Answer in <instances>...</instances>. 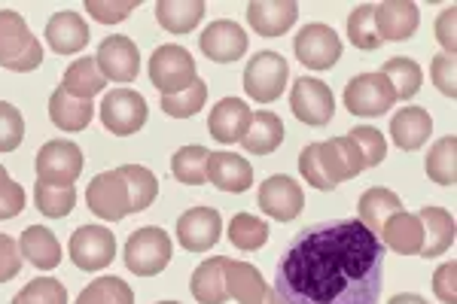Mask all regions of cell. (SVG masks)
Returning a JSON list of instances; mask_svg holds the SVG:
<instances>
[{"label":"cell","mask_w":457,"mask_h":304,"mask_svg":"<svg viewBox=\"0 0 457 304\" xmlns=\"http://www.w3.org/2000/svg\"><path fill=\"white\" fill-rule=\"evenodd\" d=\"M21 140H25V119L12 103L0 101V152L19 150Z\"/></svg>","instance_id":"45"},{"label":"cell","mask_w":457,"mask_h":304,"mask_svg":"<svg viewBox=\"0 0 457 304\" xmlns=\"http://www.w3.org/2000/svg\"><path fill=\"white\" fill-rule=\"evenodd\" d=\"M421 25V10L415 4H405V0H387V4L375 6V31L378 40H409L411 34Z\"/></svg>","instance_id":"19"},{"label":"cell","mask_w":457,"mask_h":304,"mask_svg":"<svg viewBox=\"0 0 457 304\" xmlns=\"http://www.w3.org/2000/svg\"><path fill=\"white\" fill-rule=\"evenodd\" d=\"M104 86H107V79L95 58H79V62H73L71 68L64 70V79H62L64 92H71L73 98H79V101H92Z\"/></svg>","instance_id":"32"},{"label":"cell","mask_w":457,"mask_h":304,"mask_svg":"<svg viewBox=\"0 0 457 304\" xmlns=\"http://www.w3.org/2000/svg\"><path fill=\"white\" fill-rule=\"evenodd\" d=\"M454 19H457L454 10H445L436 19V40L442 43V46H445V52L452 58H454V46H457V43H454Z\"/></svg>","instance_id":"51"},{"label":"cell","mask_w":457,"mask_h":304,"mask_svg":"<svg viewBox=\"0 0 457 304\" xmlns=\"http://www.w3.org/2000/svg\"><path fill=\"white\" fill-rule=\"evenodd\" d=\"M101 122L113 135H137L146 125V101L135 88H113L101 101Z\"/></svg>","instance_id":"7"},{"label":"cell","mask_w":457,"mask_h":304,"mask_svg":"<svg viewBox=\"0 0 457 304\" xmlns=\"http://www.w3.org/2000/svg\"><path fill=\"white\" fill-rule=\"evenodd\" d=\"M228 241L245 253H253L269 241V226L262 219L250 217V213H235L232 222H228Z\"/></svg>","instance_id":"40"},{"label":"cell","mask_w":457,"mask_h":304,"mask_svg":"<svg viewBox=\"0 0 457 304\" xmlns=\"http://www.w3.org/2000/svg\"><path fill=\"white\" fill-rule=\"evenodd\" d=\"M385 243L360 219H327L302 228L275 265L284 304H378Z\"/></svg>","instance_id":"1"},{"label":"cell","mask_w":457,"mask_h":304,"mask_svg":"<svg viewBox=\"0 0 457 304\" xmlns=\"http://www.w3.org/2000/svg\"><path fill=\"white\" fill-rule=\"evenodd\" d=\"M299 19L296 0H253L247 6V21L260 37H281Z\"/></svg>","instance_id":"18"},{"label":"cell","mask_w":457,"mask_h":304,"mask_svg":"<svg viewBox=\"0 0 457 304\" xmlns=\"http://www.w3.org/2000/svg\"><path fill=\"white\" fill-rule=\"evenodd\" d=\"M290 110L305 125H327L336 113V98L327 83H320L314 77H302L293 83Z\"/></svg>","instance_id":"11"},{"label":"cell","mask_w":457,"mask_h":304,"mask_svg":"<svg viewBox=\"0 0 457 304\" xmlns=\"http://www.w3.org/2000/svg\"><path fill=\"white\" fill-rule=\"evenodd\" d=\"M418 219H421L424 226V243H421V253L424 259H433V256H442L452 250L454 243V217L448 210H442V207H424L421 213H418Z\"/></svg>","instance_id":"26"},{"label":"cell","mask_w":457,"mask_h":304,"mask_svg":"<svg viewBox=\"0 0 457 304\" xmlns=\"http://www.w3.org/2000/svg\"><path fill=\"white\" fill-rule=\"evenodd\" d=\"M454 262H445L442 268L433 274V292L439 295L442 304H457V289H454Z\"/></svg>","instance_id":"50"},{"label":"cell","mask_w":457,"mask_h":304,"mask_svg":"<svg viewBox=\"0 0 457 304\" xmlns=\"http://www.w3.org/2000/svg\"><path fill=\"white\" fill-rule=\"evenodd\" d=\"M430 77L433 83L442 94H448V98H454L457 92V79H454V58L452 55H436L430 64Z\"/></svg>","instance_id":"48"},{"label":"cell","mask_w":457,"mask_h":304,"mask_svg":"<svg viewBox=\"0 0 457 304\" xmlns=\"http://www.w3.org/2000/svg\"><path fill=\"white\" fill-rule=\"evenodd\" d=\"M287 77H290V68L278 52H260L245 68V92L260 103L278 101L287 86Z\"/></svg>","instance_id":"8"},{"label":"cell","mask_w":457,"mask_h":304,"mask_svg":"<svg viewBox=\"0 0 457 304\" xmlns=\"http://www.w3.org/2000/svg\"><path fill=\"white\" fill-rule=\"evenodd\" d=\"M86 10L92 12L95 21H104V25H116V21L129 19L131 12L137 10L135 0H129V4H122V0H116V4H104V0H88Z\"/></svg>","instance_id":"47"},{"label":"cell","mask_w":457,"mask_h":304,"mask_svg":"<svg viewBox=\"0 0 457 304\" xmlns=\"http://www.w3.org/2000/svg\"><path fill=\"white\" fill-rule=\"evenodd\" d=\"M116 237L104 226H83L71 234V259L83 271H101L113 262Z\"/></svg>","instance_id":"12"},{"label":"cell","mask_w":457,"mask_h":304,"mask_svg":"<svg viewBox=\"0 0 457 304\" xmlns=\"http://www.w3.org/2000/svg\"><path fill=\"white\" fill-rule=\"evenodd\" d=\"M378 73H385L394 94L403 101L415 98L418 88H421V68H418L411 58H390V62L381 64Z\"/></svg>","instance_id":"36"},{"label":"cell","mask_w":457,"mask_h":304,"mask_svg":"<svg viewBox=\"0 0 457 304\" xmlns=\"http://www.w3.org/2000/svg\"><path fill=\"white\" fill-rule=\"evenodd\" d=\"M86 201L95 217H101L107 222H120L131 213L129 189H125V180L120 177V170H104V174L95 177V180L88 183Z\"/></svg>","instance_id":"10"},{"label":"cell","mask_w":457,"mask_h":304,"mask_svg":"<svg viewBox=\"0 0 457 304\" xmlns=\"http://www.w3.org/2000/svg\"><path fill=\"white\" fill-rule=\"evenodd\" d=\"M198 46H202V52L211 58V62L228 64V62H238V58L247 52V34L238 21L220 19V21H213V25L204 28Z\"/></svg>","instance_id":"17"},{"label":"cell","mask_w":457,"mask_h":304,"mask_svg":"<svg viewBox=\"0 0 457 304\" xmlns=\"http://www.w3.org/2000/svg\"><path fill=\"white\" fill-rule=\"evenodd\" d=\"M208 161L211 152L204 146H183L171 159V170L187 186H202V183H208Z\"/></svg>","instance_id":"35"},{"label":"cell","mask_w":457,"mask_h":304,"mask_svg":"<svg viewBox=\"0 0 457 304\" xmlns=\"http://www.w3.org/2000/svg\"><path fill=\"white\" fill-rule=\"evenodd\" d=\"M34 201H37V210L49 219H62L68 217L77 204V189L73 186H49V183H40L37 180V189H34Z\"/></svg>","instance_id":"39"},{"label":"cell","mask_w":457,"mask_h":304,"mask_svg":"<svg viewBox=\"0 0 457 304\" xmlns=\"http://www.w3.org/2000/svg\"><path fill=\"white\" fill-rule=\"evenodd\" d=\"M302 207H305V192H302L299 183H293L290 177H284V174L269 177L260 186V210L265 217H271L278 222H290L299 217Z\"/></svg>","instance_id":"16"},{"label":"cell","mask_w":457,"mask_h":304,"mask_svg":"<svg viewBox=\"0 0 457 304\" xmlns=\"http://www.w3.org/2000/svg\"><path fill=\"white\" fill-rule=\"evenodd\" d=\"M260 304H284V301L278 299L275 289H265V295H262V301H260Z\"/></svg>","instance_id":"53"},{"label":"cell","mask_w":457,"mask_h":304,"mask_svg":"<svg viewBox=\"0 0 457 304\" xmlns=\"http://www.w3.org/2000/svg\"><path fill=\"white\" fill-rule=\"evenodd\" d=\"M116 170H120V177L125 180V189H129L131 213H141L156 201L159 183H156V177H153V170H146L141 165H122Z\"/></svg>","instance_id":"34"},{"label":"cell","mask_w":457,"mask_h":304,"mask_svg":"<svg viewBox=\"0 0 457 304\" xmlns=\"http://www.w3.org/2000/svg\"><path fill=\"white\" fill-rule=\"evenodd\" d=\"M83 174V150L71 140H49L37 152V177L49 186H73Z\"/></svg>","instance_id":"6"},{"label":"cell","mask_w":457,"mask_h":304,"mask_svg":"<svg viewBox=\"0 0 457 304\" xmlns=\"http://www.w3.org/2000/svg\"><path fill=\"white\" fill-rule=\"evenodd\" d=\"M378 241L400 256H418L424 243V226H421V219H418V213H405V210L394 213V217L381 226Z\"/></svg>","instance_id":"20"},{"label":"cell","mask_w":457,"mask_h":304,"mask_svg":"<svg viewBox=\"0 0 457 304\" xmlns=\"http://www.w3.org/2000/svg\"><path fill=\"white\" fill-rule=\"evenodd\" d=\"M208 180L223 192H247L253 183V168L235 152H211Z\"/></svg>","instance_id":"24"},{"label":"cell","mask_w":457,"mask_h":304,"mask_svg":"<svg viewBox=\"0 0 457 304\" xmlns=\"http://www.w3.org/2000/svg\"><path fill=\"white\" fill-rule=\"evenodd\" d=\"M204 101H208V86H204L202 79H195V83L187 86L183 92L162 94V110L171 119H189L204 107Z\"/></svg>","instance_id":"41"},{"label":"cell","mask_w":457,"mask_h":304,"mask_svg":"<svg viewBox=\"0 0 457 304\" xmlns=\"http://www.w3.org/2000/svg\"><path fill=\"white\" fill-rule=\"evenodd\" d=\"M299 170L314 189L333 192L338 183L353 180L363 170V159L351 137H333L305 146L299 155Z\"/></svg>","instance_id":"2"},{"label":"cell","mask_w":457,"mask_h":304,"mask_svg":"<svg viewBox=\"0 0 457 304\" xmlns=\"http://www.w3.org/2000/svg\"><path fill=\"white\" fill-rule=\"evenodd\" d=\"M46 40H49V49L58 52V55H73V52H79L88 43V28L83 16L73 10L55 12V16L46 21Z\"/></svg>","instance_id":"23"},{"label":"cell","mask_w":457,"mask_h":304,"mask_svg":"<svg viewBox=\"0 0 457 304\" xmlns=\"http://www.w3.org/2000/svg\"><path fill=\"white\" fill-rule=\"evenodd\" d=\"M43 62V46L37 43L25 19L12 10H0V68L28 73Z\"/></svg>","instance_id":"3"},{"label":"cell","mask_w":457,"mask_h":304,"mask_svg":"<svg viewBox=\"0 0 457 304\" xmlns=\"http://www.w3.org/2000/svg\"><path fill=\"white\" fill-rule=\"evenodd\" d=\"M427 177L439 186H452L457 177V140L448 135L442 137L427 155Z\"/></svg>","instance_id":"38"},{"label":"cell","mask_w":457,"mask_h":304,"mask_svg":"<svg viewBox=\"0 0 457 304\" xmlns=\"http://www.w3.org/2000/svg\"><path fill=\"white\" fill-rule=\"evenodd\" d=\"M49 116H53L55 128L62 131H83L95 116V103L92 101H79L71 92H64L62 86L53 92L49 98Z\"/></svg>","instance_id":"29"},{"label":"cell","mask_w":457,"mask_h":304,"mask_svg":"<svg viewBox=\"0 0 457 304\" xmlns=\"http://www.w3.org/2000/svg\"><path fill=\"white\" fill-rule=\"evenodd\" d=\"M353 146L360 150V159H363V168H375L385 161L387 155V144H385V135L375 128H366V125H360V128H353L351 135Z\"/></svg>","instance_id":"44"},{"label":"cell","mask_w":457,"mask_h":304,"mask_svg":"<svg viewBox=\"0 0 457 304\" xmlns=\"http://www.w3.org/2000/svg\"><path fill=\"white\" fill-rule=\"evenodd\" d=\"M348 37H351L353 46L366 49V52H372V49L381 46L378 31H375V6L372 4H363V6H357V10L351 12V19H348Z\"/></svg>","instance_id":"42"},{"label":"cell","mask_w":457,"mask_h":304,"mask_svg":"<svg viewBox=\"0 0 457 304\" xmlns=\"http://www.w3.org/2000/svg\"><path fill=\"white\" fill-rule=\"evenodd\" d=\"M21 268V253H19V243L12 241L10 234H0V283L12 280Z\"/></svg>","instance_id":"49"},{"label":"cell","mask_w":457,"mask_h":304,"mask_svg":"<svg viewBox=\"0 0 457 304\" xmlns=\"http://www.w3.org/2000/svg\"><path fill=\"white\" fill-rule=\"evenodd\" d=\"M296 58L312 70H329L342 58V37L329 25H305L296 37Z\"/></svg>","instance_id":"13"},{"label":"cell","mask_w":457,"mask_h":304,"mask_svg":"<svg viewBox=\"0 0 457 304\" xmlns=\"http://www.w3.org/2000/svg\"><path fill=\"white\" fill-rule=\"evenodd\" d=\"M12 304H68V289L58 280L37 277L12 299Z\"/></svg>","instance_id":"43"},{"label":"cell","mask_w":457,"mask_h":304,"mask_svg":"<svg viewBox=\"0 0 457 304\" xmlns=\"http://www.w3.org/2000/svg\"><path fill=\"white\" fill-rule=\"evenodd\" d=\"M19 253L40 271H53L58 262H62V243L58 237L43 226H31L21 232L19 241Z\"/></svg>","instance_id":"27"},{"label":"cell","mask_w":457,"mask_h":304,"mask_svg":"<svg viewBox=\"0 0 457 304\" xmlns=\"http://www.w3.org/2000/svg\"><path fill=\"white\" fill-rule=\"evenodd\" d=\"M25 210V189L10 180L6 168L0 165V219H12Z\"/></svg>","instance_id":"46"},{"label":"cell","mask_w":457,"mask_h":304,"mask_svg":"<svg viewBox=\"0 0 457 304\" xmlns=\"http://www.w3.org/2000/svg\"><path fill=\"white\" fill-rule=\"evenodd\" d=\"M159 304H177V301H159Z\"/></svg>","instance_id":"54"},{"label":"cell","mask_w":457,"mask_h":304,"mask_svg":"<svg viewBox=\"0 0 457 304\" xmlns=\"http://www.w3.org/2000/svg\"><path fill=\"white\" fill-rule=\"evenodd\" d=\"M403 210V201L400 195H394L390 189H370L360 195V204H357V219L363 222L370 232L378 237L381 226L394 217V213Z\"/></svg>","instance_id":"30"},{"label":"cell","mask_w":457,"mask_h":304,"mask_svg":"<svg viewBox=\"0 0 457 304\" xmlns=\"http://www.w3.org/2000/svg\"><path fill=\"white\" fill-rule=\"evenodd\" d=\"M228 259L226 256H213L208 262H202L189 280L198 304H226L228 301Z\"/></svg>","instance_id":"21"},{"label":"cell","mask_w":457,"mask_h":304,"mask_svg":"<svg viewBox=\"0 0 457 304\" xmlns=\"http://www.w3.org/2000/svg\"><path fill=\"white\" fill-rule=\"evenodd\" d=\"M396 94L385 73H360L345 88V107L353 116H385L394 107Z\"/></svg>","instance_id":"9"},{"label":"cell","mask_w":457,"mask_h":304,"mask_svg":"<svg viewBox=\"0 0 457 304\" xmlns=\"http://www.w3.org/2000/svg\"><path fill=\"white\" fill-rule=\"evenodd\" d=\"M174 250H171V237L162 228L150 226V228H137L135 234L125 243V265H129L131 274L137 277H156L168 268Z\"/></svg>","instance_id":"4"},{"label":"cell","mask_w":457,"mask_h":304,"mask_svg":"<svg viewBox=\"0 0 457 304\" xmlns=\"http://www.w3.org/2000/svg\"><path fill=\"white\" fill-rule=\"evenodd\" d=\"M156 19L165 31L189 34V31H195V25L204 19V4L202 0H159Z\"/></svg>","instance_id":"31"},{"label":"cell","mask_w":457,"mask_h":304,"mask_svg":"<svg viewBox=\"0 0 457 304\" xmlns=\"http://www.w3.org/2000/svg\"><path fill=\"white\" fill-rule=\"evenodd\" d=\"M430 135H433V119L421 107H405L390 119V137L405 152L421 150Z\"/></svg>","instance_id":"25"},{"label":"cell","mask_w":457,"mask_h":304,"mask_svg":"<svg viewBox=\"0 0 457 304\" xmlns=\"http://www.w3.org/2000/svg\"><path fill=\"white\" fill-rule=\"evenodd\" d=\"M281 140H284V122H281V119H278L275 113H269V110L250 113L245 137H241V144H245L247 152L269 155V152H275L278 146H281Z\"/></svg>","instance_id":"28"},{"label":"cell","mask_w":457,"mask_h":304,"mask_svg":"<svg viewBox=\"0 0 457 304\" xmlns=\"http://www.w3.org/2000/svg\"><path fill=\"white\" fill-rule=\"evenodd\" d=\"M250 122V107L241 98H223L217 107L211 110L208 131L220 144H241L245 128Z\"/></svg>","instance_id":"22"},{"label":"cell","mask_w":457,"mask_h":304,"mask_svg":"<svg viewBox=\"0 0 457 304\" xmlns=\"http://www.w3.org/2000/svg\"><path fill=\"white\" fill-rule=\"evenodd\" d=\"M228 299L238 301V304H260L265 295V280L262 274L247 262H235L228 259Z\"/></svg>","instance_id":"33"},{"label":"cell","mask_w":457,"mask_h":304,"mask_svg":"<svg viewBox=\"0 0 457 304\" xmlns=\"http://www.w3.org/2000/svg\"><path fill=\"white\" fill-rule=\"evenodd\" d=\"M95 62H98L101 73L110 83H135V77L141 73V52L122 34L104 37Z\"/></svg>","instance_id":"14"},{"label":"cell","mask_w":457,"mask_h":304,"mask_svg":"<svg viewBox=\"0 0 457 304\" xmlns=\"http://www.w3.org/2000/svg\"><path fill=\"white\" fill-rule=\"evenodd\" d=\"M220 232H223V219L213 207H193L177 219V241L189 253H208L220 241Z\"/></svg>","instance_id":"15"},{"label":"cell","mask_w":457,"mask_h":304,"mask_svg":"<svg viewBox=\"0 0 457 304\" xmlns=\"http://www.w3.org/2000/svg\"><path fill=\"white\" fill-rule=\"evenodd\" d=\"M150 79L162 94H177L198 79L195 62L183 46H159L150 58Z\"/></svg>","instance_id":"5"},{"label":"cell","mask_w":457,"mask_h":304,"mask_svg":"<svg viewBox=\"0 0 457 304\" xmlns=\"http://www.w3.org/2000/svg\"><path fill=\"white\" fill-rule=\"evenodd\" d=\"M77 304H135V292L122 277H101L79 292Z\"/></svg>","instance_id":"37"},{"label":"cell","mask_w":457,"mask_h":304,"mask_svg":"<svg viewBox=\"0 0 457 304\" xmlns=\"http://www.w3.org/2000/svg\"><path fill=\"white\" fill-rule=\"evenodd\" d=\"M390 304H427L421 295H409V292H403V295H394L390 299Z\"/></svg>","instance_id":"52"}]
</instances>
